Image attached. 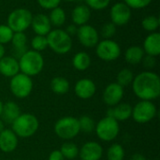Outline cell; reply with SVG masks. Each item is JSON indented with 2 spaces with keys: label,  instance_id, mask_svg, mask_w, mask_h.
<instances>
[{
  "label": "cell",
  "instance_id": "cell-19",
  "mask_svg": "<svg viewBox=\"0 0 160 160\" xmlns=\"http://www.w3.org/2000/svg\"><path fill=\"white\" fill-rule=\"evenodd\" d=\"M20 72L19 62L13 56H4L0 59V74L12 78Z\"/></svg>",
  "mask_w": 160,
  "mask_h": 160
},
{
  "label": "cell",
  "instance_id": "cell-27",
  "mask_svg": "<svg viewBox=\"0 0 160 160\" xmlns=\"http://www.w3.org/2000/svg\"><path fill=\"white\" fill-rule=\"evenodd\" d=\"M66 18H67L66 12L60 7L52 8L51 13H50V16H49V20L51 22V24L55 26V27L62 26L66 22Z\"/></svg>",
  "mask_w": 160,
  "mask_h": 160
},
{
  "label": "cell",
  "instance_id": "cell-31",
  "mask_svg": "<svg viewBox=\"0 0 160 160\" xmlns=\"http://www.w3.org/2000/svg\"><path fill=\"white\" fill-rule=\"evenodd\" d=\"M78 121H79L80 132L89 134L95 130L96 123L94 119L90 117L89 115H82L80 119H78Z\"/></svg>",
  "mask_w": 160,
  "mask_h": 160
},
{
  "label": "cell",
  "instance_id": "cell-38",
  "mask_svg": "<svg viewBox=\"0 0 160 160\" xmlns=\"http://www.w3.org/2000/svg\"><path fill=\"white\" fill-rule=\"evenodd\" d=\"M61 0H38V3L41 8L51 10L54 8H57Z\"/></svg>",
  "mask_w": 160,
  "mask_h": 160
},
{
  "label": "cell",
  "instance_id": "cell-8",
  "mask_svg": "<svg viewBox=\"0 0 160 160\" xmlns=\"http://www.w3.org/2000/svg\"><path fill=\"white\" fill-rule=\"evenodd\" d=\"M9 89L17 98H25L30 96L33 90V81L31 77L19 72L9 82Z\"/></svg>",
  "mask_w": 160,
  "mask_h": 160
},
{
  "label": "cell",
  "instance_id": "cell-43",
  "mask_svg": "<svg viewBox=\"0 0 160 160\" xmlns=\"http://www.w3.org/2000/svg\"><path fill=\"white\" fill-rule=\"evenodd\" d=\"M5 56V48L2 44H0V59Z\"/></svg>",
  "mask_w": 160,
  "mask_h": 160
},
{
  "label": "cell",
  "instance_id": "cell-16",
  "mask_svg": "<svg viewBox=\"0 0 160 160\" xmlns=\"http://www.w3.org/2000/svg\"><path fill=\"white\" fill-rule=\"evenodd\" d=\"M132 113V106L128 103L120 102L117 105L108 109L106 116L115 119L117 122H122L129 119Z\"/></svg>",
  "mask_w": 160,
  "mask_h": 160
},
{
  "label": "cell",
  "instance_id": "cell-10",
  "mask_svg": "<svg viewBox=\"0 0 160 160\" xmlns=\"http://www.w3.org/2000/svg\"><path fill=\"white\" fill-rule=\"evenodd\" d=\"M96 53L103 61L111 62L116 60L121 54L119 44L112 39H103L96 46Z\"/></svg>",
  "mask_w": 160,
  "mask_h": 160
},
{
  "label": "cell",
  "instance_id": "cell-13",
  "mask_svg": "<svg viewBox=\"0 0 160 160\" xmlns=\"http://www.w3.org/2000/svg\"><path fill=\"white\" fill-rule=\"evenodd\" d=\"M124 88L117 82L108 84L103 91V101L109 107H113L121 102L124 97Z\"/></svg>",
  "mask_w": 160,
  "mask_h": 160
},
{
  "label": "cell",
  "instance_id": "cell-36",
  "mask_svg": "<svg viewBox=\"0 0 160 160\" xmlns=\"http://www.w3.org/2000/svg\"><path fill=\"white\" fill-rule=\"evenodd\" d=\"M111 0H85L86 6L89 8H93L95 10H101L106 8Z\"/></svg>",
  "mask_w": 160,
  "mask_h": 160
},
{
  "label": "cell",
  "instance_id": "cell-39",
  "mask_svg": "<svg viewBox=\"0 0 160 160\" xmlns=\"http://www.w3.org/2000/svg\"><path fill=\"white\" fill-rule=\"evenodd\" d=\"M142 65L145 68L147 69H151V68H154L157 65V60H156V57L154 56H151V55H144L142 60Z\"/></svg>",
  "mask_w": 160,
  "mask_h": 160
},
{
  "label": "cell",
  "instance_id": "cell-17",
  "mask_svg": "<svg viewBox=\"0 0 160 160\" xmlns=\"http://www.w3.org/2000/svg\"><path fill=\"white\" fill-rule=\"evenodd\" d=\"M18 146L17 135L8 128L0 132V150L3 153H11Z\"/></svg>",
  "mask_w": 160,
  "mask_h": 160
},
{
  "label": "cell",
  "instance_id": "cell-11",
  "mask_svg": "<svg viewBox=\"0 0 160 160\" xmlns=\"http://www.w3.org/2000/svg\"><path fill=\"white\" fill-rule=\"evenodd\" d=\"M77 36L80 43L86 48H94L99 42L98 32L94 26L87 23L78 28Z\"/></svg>",
  "mask_w": 160,
  "mask_h": 160
},
{
  "label": "cell",
  "instance_id": "cell-20",
  "mask_svg": "<svg viewBox=\"0 0 160 160\" xmlns=\"http://www.w3.org/2000/svg\"><path fill=\"white\" fill-rule=\"evenodd\" d=\"M143 51L147 55L157 57L160 54V34L153 32L146 37L143 42Z\"/></svg>",
  "mask_w": 160,
  "mask_h": 160
},
{
  "label": "cell",
  "instance_id": "cell-14",
  "mask_svg": "<svg viewBox=\"0 0 160 160\" xmlns=\"http://www.w3.org/2000/svg\"><path fill=\"white\" fill-rule=\"evenodd\" d=\"M103 156V148L97 142H87L79 149L81 160H100Z\"/></svg>",
  "mask_w": 160,
  "mask_h": 160
},
{
  "label": "cell",
  "instance_id": "cell-9",
  "mask_svg": "<svg viewBox=\"0 0 160 160\" xmlns=\"http://www.w3.org/2000/svg\"><path fill=\"white\" fill-rule=\"evenodd\" d=\"M158 114L157 106L153 101L141 100L132 107L131 117L138 124H146L152 121Z\"/></svg>",
  "mask_w": 160,
  "mask_h": 160
},
{
  "label": "cell",
  "instance_id": "cell-42",
  "mask_svg": "<svg viewBox=\"0 0 160 160\" xmlns=\"http://www.w3.org/2000/svg\"><path fill=\"white\" fill-rule=\"evenodd\" d=\"M130 160H147L146 158L142 155V154H140V153H135L134 155H132L131 157V159Z\"/></svg>",
  "mask_w": 160,
  "mask_h": 160
},
{
  "label": "cell",
  "instance_id": "cell-45",
  "mask_svg": "<svg viewBox=\"0 0 160 160\" xmlns=\"http://www.w3.org/2000/svg\"><path fill=\"white\" fill-rule=\"evenodd\" d=\"M3 105H4V103L0 100V117H1V114H2V111H3Z\"/></svg>",
  "mask_w": 160,
  "mask_h": 160
},
{
  "label": "cell",
  "instance_id": "cell-5",
  "mask_svg": "<svg viewBox=\"0 0 160 160\" xmlns=\"http://www.w3.org/2000/svg\"><path fill=\"white\" fill-rule=\"evenodd\" d=\"M53 129L58 138L65 141H70L80 133L79 121L73 116H65L56 121Z\"/></svg>",
  "mask_w": 160,
  "mask_h": 160
},
{
  "label": "cell",
  "instance_id": "cell-46",
  "mask_svg": "<svg viewBox=\"0 0 160 160\" xmlns=\"http://www.w3.org/2000/svg\"><path fill=\"white\" fill-rule=\"evenodd\" d=\"M64 1H67V2H73V1H76V0H64Z\"/></svg>",
  "mask_w": 160,
  "mask_h": 160
},
{
  "label": "cell",
  "instance_id": "cell-33",
  "mask_svg": "<svg viewBox=\"0 0 160 160\" xmlns=\"http://www.w3.org/2000/svg\"><path fill=\"white\" fill-rule=\"evenodd\" d=\"M31 46L34 51L40 52L41 51H44L48 47V42L46 36H39L37 35L34 37L31 40Z\"/></svg>",
  "mask_w": 160,
  "mask_h": 160
},
{
  "label": "cell",
  "instance_id": "cell-26",
  "mask_svg": "<svg viewBox=\"0 0 160 160\" xmlns=\"http://www.w3.org/2000/svg\"><path fill=\"white\" fill-rule=\"evenodd\" d=\"M69 82L64 77H55L51 81V89L56 95H66L69 91Z\"/></svg>",
  "mask_w": 160,
  "mask_h": 160
},
{
  "label": "cell",
  "instance_id": "cell-34",
  "mask_svg": "<svg viewBox=\"0 0 160 160\" xmlns=\"http://www.w3.org/2000/svg\"><path fill=\"white\" fill-rule=\"evenodd\" d=\"M14 32L7 25L1 24L0 25V44H7L11 41Z\"/></svg>",
  "mask_w": 160,
  "mask_h": 160
},
{
  "label": "cell",
  "instance_id": "cell-22",
  "mask_svg": "<svg viewBox=\"0 0 160 160\" xmlns=\"http://www.w3.org/2000/svg\"><path fill=\"white\" fill-rule=\"evenodd\" d=\"M21 110L19 105L14 101H8L3 105V111L1 114V119L4 123L12 124L13 121L21 114Z\"/></svg>",
  "mask_w": 160,
  "mask_h": 160
},
{
  "label": "cell",
  "instance_id": "cell-23",
  "mask_svg": "<svg viewBox=\"0 0 160 160\" xmlns=\"http://www.w3.org/2000/svg\"><path fill=\"white\" fill-rule=\"evenodd\" d=\"M91 17V10L86 5H79L75 7L71 12V19L75 25L86 24Z\"/></svg>",
  "mask_w": 160,
  "mask_h": 160
},
{
  "label": "cell",
  "instance_id": "cell-12",
  "mask_svg": "<svg viewBox=\"0 0 160 160\" xmlns=\"http://www.w3.org/2000/svg\"><path fill=\"white\" fill-rule=\"evenodd\" d=\"M111 21L115 25H125L131 18V8L124 2L114 4L110 11Z\"/></svg>",
  "mask_w": 160,
  "mask_h": 160
},
{
  "label": "cell",
  "instance_id": "cell-24",
  "mask_svg": "<svg viewBox=\"0 0 160 160\" xmlns=\"http://www.w3.org/2000/svg\"><path fill=\"white\" fill-rule=\"evenodd\" d=\"M144 56V51L140 46H131L125 52V59L130 65H137L142 62Z\"/></svg>",
  "mask_w": 160,
  "mask_h": 160
},
{
  "label": "cell",
  "instance_id": "cell-25",
  "mask_svg": "<svg viewBox=\"0 0 160 160\" xmlns=\"http://www.w3.org/2000/svg\"><path fill=\"white\" fill-rule=\"evenodd\" d=\"M72 65L79 71L86 70L91 65V57L85 52H79L73 56Z\"/></svg>",
  "mask_w": 160,
  "mask_h": 160
},
{
  "label": "cell",
  "instance_id": "cell-3",
  "mask_svg": "<svg viewBox=\"0 0 160 160\" xmlns=\"http://www.w3.org/2000/svg\"><path fill=\"white\" fill-rule=\"evenodd\" d=\"M19 68L21 73L29 77L39 74L44 67V59L40 52L34 50H27L19 59Z\"/></svg>",
  "mask_w": 160,
  "mask_h": 160
},
{
  "label": "cell",
  "instance_id": "cell-6",
  "mask_svg": "<svg viewBox=\"0 0 160 160\" xmlns=\"http://www.w3.org/2000/svg\"><path fill=\"white\" fill-rule=\"evenodd\" d=\"M32 19L33 15L30 10L23 8H16L8 14L7 25L14 33L24 32L29 26H31Z\"/></svg>",
  "mask_w": 160,
  "mask_h": 160
},
{
  "label": "cell",
  "instance_id": "cell-7",
  "mask_svg": "<svg viewBox=\"0 0 160 160\" xmlns=\"http://www.w3.org/2000/svg\"><path fill=\"white\" fill-rule=\"evenodd\" d=\"M95 131L100 141L106 142H112L117 138L120 132L119 122L112 117L105 116L96 124Z\"/></svg>",
  "mask_w": 160,
  "mask_h": 160
},
{
  "label": "cell",
  "instance_id": "cell-30",
  "mask_svg": "<svg viewBox=\"0 0 160 160\" xmlns=\"http://www.w3.org/2000/svg\"><path fill=\"white\" fill-rule=\"evenodd\" d=\"M133 79H134L133 72L128 68H123L117 74L116 82L124 88L130 85L133 82Z\"/></svg>",
  "mask_w": 160,
  "mask_h": 160
},
{
  "label": "cell",
  "instance_id": "cell-4",
  "mask_svg": "<svg viewBox=\"0 0 160 160\" xmlns=\"http://www.w3.org/2000/svg\"><path fill=\"white\" fill-rule=\"evenodd\" d=\"M48 47L57 54H66L72 48L71 37L62 29L51 30L46 36Z\"/></svg>",
  "mask_w": 160,
  "mask_h": 160
},
{
  "label": "cell",
  "instance_id": "cell-35",
  "mask_svg": "<svg viewBox=\"0 0 160 160\" xmlns=\"http://www.w3.org/2000/svg\"><path fill=\"white\" fill-rule=\"evenodd\" d=\"M116 33V25L111 22H106L101 28V36L105 39H112Z\"/></svg>",
  "mask_w": 160,
  "mask_h": 160
},
{
  "label": "cell",
  "instance_id": "cell-1",
  "mask_svg": "<svg viewBox=\"0 0 160 160\" xmlns=\"http://www.w3.org/2000/svg\"><path fill=\"white\" fill-rule=\"evenodd\" d=\"M132 90L141 100L153 101L160 96V78L153 71H143L134 77Z\"/></svg>",
  "mask_w": 160,
  "mask_h": 160
},
{
  "label": "cell",
  "instance_id": "cell-32",
  "mask_svg": "<svg viewBox=\"0 0 160 160\" xmlns=\"http://www.w3.org/2000/svg\"><path fill=\"white\" fill-rule=\"evenodd\" d=\"M160 25V20L158 17L155 16V15H150L145 17L142 22V26L144 30L148 31V32H156Z\"/></svg>",
  "mask_w": 160,
  "mask_h": 160
},
{
  "label": "cell",
  "instance_id": "cell-21",
  "mask_svg": "<svg viewBox=\"0 0 160 160\" xmlns=\"http://www.w3.org/2000/svg\"><path fill=\"white\" fill-rule=\"evenodd\" d=\"M11 43L13 45V57L17 60L27 51V38L24 32H17L13 34Z\"/></svg>",
  "mask_w": 160,
  "mask_h": 160
},
{
  "label": "cell",
  "instance_id": "cell-37",
  "mask_svg": "<svg viewBox=\"0 0 160 160\" xmlns=\"http://www.w3.org/2000/svg\"><path fill=\"white\" fill-rule=\"evenodd\" d=\"M124 1H125L124 3L127 4L130 8H134V9L144 8L152 2V0H124Z\"/></svg>",
  "mask_w": 160,
  "mask_h": 160
},
{
  "label": "cell",
  "instance_id": "cell-40",
  "mask_svg": "<svg viewBox=\"0 0 160 160\" xmlns=\"http://www.w3.org/2000/svg\"><path fill=\"white\" fill-rule=\"evenodd\" d=\"M48 160H65L63 155L61 154L60 150H53L50 155Z\"/></svg>",
  "mask_w": 160,
  "mask_h": 160
},
{
  "label": "cell",
  "instance_id": "cell-15",
  "mask_svg": "<svg viewBox=\"0 0 160 160\" xmlns=\"http://www.w3.org/2000/svg\"><path fill=\"white\" fill-rule=\"evenodd\" d=\"M97 91L96 83L87 78L79 80L74 86L75 95L82 99H89L91 98Z\"/></svg>",
  "mask_w": 160,
  "mask_h": 160
},
{
  "label": "cell",
  "instance_id": "cell-29",
  "mask_svg": "<svg viewBox=\"0 0 160 160\" xmlns=\"http://www.w3.org/2000/svg\"><path fill=\"white\" fill-rule=\"evenodd\" d=\"M126 156L124 147L119 143L112 144L107 150L108 160H124Z\"/></svg>",
  "mask_w": 160,
  "mask_h": 160
},
{
  "label": "cell",
  "instance_id": "cell-18",
  "mask_svg": "<svg viewBox=\"0 0 160 160\" xmlns=\"http://www.w3.org/2000/svg\"><path fill=\"white\" fill-rule=\"evenodd\" d=\"M31 26L37 35L47 36L51 31L52 24H51V22L47 15L38 13V14H36L35 16H33Z\"/></svg>",
  "mask_w": 160,
  "mask_h": 160
},
{
  "label": "cell",
  "instance_id": "cell-28",
  "mask_svg": "<svg viewBox=\"0 0 160 160\" xmlns=\"http://www.w3.org/2000/svg\"><path fill=\"white\" fill-rule=\"evenodd\" d=\"M60 152L63 155L65 159L73 160L79 156L78 146L71 142H67L63 143L60 148Z\"/></svg>",
  "mask_w": 160,
  "mask_h": 160
},
{
  "label": "cell",
  "instance_id": "cell-41",
  "mask_svg": "<svg viewBox=\"0 0 160 160\" xmlns=\"http://www.w3.org/2000/svg\"><path fill=\"white\" fill-rule=\"evenodd\" d=\"M70 37L71 36H74V35H77V31H78V27L77 25L75 24H70L67 27V29L65 30Z\"/></svg>",
  "mask_w": 160,
  "mask_h": 160
},
{
  "label": "cell",
  "instance_id": "cell-44",
  "mask_svg": "<svg viewBox=\"0 0 160 160\" xmlns=\"http://www.w3.org/2000/svg\"><path fill=\"white\" fill-rule=\"evenodd\" d=\"M5 129V124L3 122V120L0 118V132H2Z\"/></svg>",
  "mask_w": 160,
  "mask_h": 160
},
{
  "label": "cell",
  "instance_id": "cell-2",
  "mask_svg": "<svg viewBox=\"0 0 160 160\" xmlns=\"http://www.w3.org/2000/svg\"><path fill=\"white\" fill-rule=\"evenodd\" d=\"M39 123L38 118L29 112L21 113L11 124V130L18 138H30L38 129Z\"/></svg>",
  "mask_w": 160,
  "mask_h": 160
}]
</instances>
